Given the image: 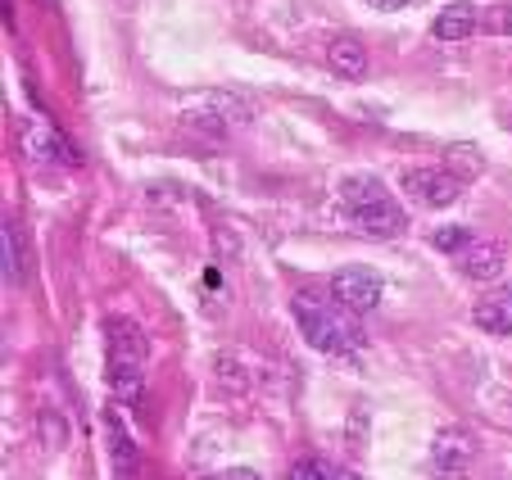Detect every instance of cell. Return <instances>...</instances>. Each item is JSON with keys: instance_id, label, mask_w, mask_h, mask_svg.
Returning a JSON list of instances; mask_svg holds the SVG:
<instances>
[{"instance_id": "obj_1", "label": "cell", "mask_w": 512, "mask_h": 480, "mask_svg": "<svg viewBox=\"0 0 512 480\" xmlns=\"http://www.w3.org/2000/svg\"><path fill=\"white\" fill-rule=\"evenodd\" d=\"M290 313L300 322V336L309 340L318 354L340 358V363H358L363 349H368V331L358 327V313H340V308H322L318 299L295 295L290 299Z\"/></svg>"}, {"instance_id": "obj_2", "label": "cell", "mask_w": 512, "mask_h": 480, "mask_svg": "<svg viewBox=\"0 0 512 480\" xmlns=\"http://www.w3.org/2000/svg\"><path fill=\"white\" fill-rule=\"evenodd\" d=\"M336 204L349 218V227L372 236V240L404 236V227H408L399 200L386 191V182H377V177H345L336 191Z\"/></svg>"}, {"instance_id": "obj_3", "label": "cell", "mask_w": 512, "mask_h": 480, "mask_svg": "<svg viewBox=\"0 0 512 480\" xmlns=\"http://www.w3.org/2000/svg\"><path fill=\"white\" fill-rule=\"evenodd\" d=\"M105 358H109V381H114V394L127 408H141V376L145 363H150V340L136 327L132 317H109L105 322Z\"/></svg>"}, {"instance_id": "obj_4", "label": "cell", "mask_w": 512, "mask_h": 480, "mask_svg": "<svg viewBox=\"0 0 512 480\" xmlns=\"http://www.w3.org/2000/svg\"><path fill=\"white\" fill-rule=\"evenodd\" d=\"M250 118H254L250 100L232 96V91H200V96L186 100V109H182V123L200 136H213V141H223L227 132L245 127Z\"/></svg>"}, {"instance_id": "obj_5", "label": "cell", "mask_w": 512, "mask_h": 480, "mask_svg": "<svg viewBox=\"0 0 512 480\" xmlns=\"http://www.w3.org/2000/svg\"><path fill=\"white\" fill-rule=\"evenodd\" d=\"M331 295H336L340 308H349V313H372V308L381 304V295H386V281H381V272L372 268H340L336 277H331Z\"/></svg>"}, {"instance_id": "obj_6", "label": "cell", "mask_w": 512, "mask_h": 480, "mask_svg": "<svg viewBox=\"0 0 512 480\" xmlns=\"http://www.w3.org/2000/svg\"><path fill=\"white\" fill-rule=\"evenodd\" d=\"M404 186L417 204H426V209H449V204L463 195V182H458L449 168H413V173L404 177Z\"/></svg>"}, {"instance_id": "obj_7", "label": "cell", "mask_w": 512, "mask_h": 480, "mask_svg": "<svg viewBox=\"0 0 512 480\" xmlns=\"http://www.w3.org/2000/svg\"><path fill=\"white\" fill-rule=\"evenodd\" d=\"M476 458V440L463 431V426H445V431L431 440V462L440 476H463Z\"/></svg>"}, {"instance_id": "obj_8", "label": "cell", "mask_w": 512, "mask_h": 480, "mask_svg": "<svg viewBox=\"0 0 512 480\" xmlns=\"http://www.w3.org/2000/svg\"><path fill=\"white\" fill-rule=\"evenodd\" d=\"M476 28H481V10H476V5H467V0H454L449 10L435 14L431 37H435V41H445V46H454V41L476 37Z\"/></svg>"}, {"instance_id": "obj_9", "label": "cell", "mask_w": 512, "mask_h": 480, "mask_svg": "<svg viewBox=\"0 0 512 480\" xmlns=\"http://www.w3.org/2000/svg\"><path fill=\"white\" fill-rule=\"evenodd\" d=\"M458 268L467 281H494L503 272V245L499 240H481L476 236L463 254H458Z\"/></svg>"}, {"instance_id": "obj_10", "label": "cell", "mask_w": 512, "mask_h": 480, "mask_svg": "<svg viewBox=\"0 0 512 480\" xmlns=\"http://www.w3.org/2000/svg\"><path fill=\"white\" fill-rule=\"evenodd\" d=\"M472 317H476V327L490 331V336H512V281L490 290V295L472 308Z\"/></svg>"}, {"instance_id": "obj_11", "label": "cell", "mask_w": 512, "mask_h": 480, "mask_svg": "<svg viewBox=\"0 0 512 480\" xmlns=\"http://www.w3.org/2000/svg\"><path fill=\"white\" fill-rule=\"evenodd\" d=\"M327 64H331V73L345 77V82H363V77H368V50L354 37H336L327 50Z\"/></svg>"}, {"instance_id": "obj_12", "label": "cell", "mask_w": 512, "mask_h": 480, "mask_svg": "<svg viewBox=\"0 0 512 480\" xmlns=\"http://www.w3.org/2000/svg\"><path fill=\"white\" fill-rule=\"evenodd\" d=\"M28 150L37 154V159H59V164H78V150H68V141L59 132H50V127H32L28 132Z\"/></svg>"}, {"instance_id": "obj_13", "label": "cell", "mask_w": 512, "mask_h": 480, "mask_svg": "<svg viewBox=\"0 0 512 480\" xmlns=\"http://www.w3.org/2000/svg\"><path fill=\"white\" fill-rule=\"evenodd\" d=\"M286 480H358V476L345 467H336V462H327V458H300L286 471Z\"/></svg>"}, {"instance_id": "obj_14", "label": "cell", "mask_w": 512, "mask_h": 480, "mask_svg": "<svg viewBox=\"0 0 512 480\" xmlns=\"http://www.w3.org/2000/svg\"><path fill=\"white\" fill-rule=\"evenodd\" d=\"M0 245H5V286H19L23 281V250H19V231H14V218L0 222Z\"/></svg>"}, {"instance_id": "obj_15", "label": "cell", "mask_w": 512, "mask_h": 480, "mask_svg": "<svg viewBox=\"0 0 512 480\" xmlns=\"http://www.w3.org/2000/svg\"><path fill=\"white\" fill-rule=\"evenodd\" d=\"M213 376H218V385H223V390H232L236 399H241V394H250V372H245L241 358L218 354V363H213Z\"/></svg>"}, {"instance_id": "obj_16", "label": "cell", "mask_w": 512, "mask_h": 480, "mask_svg": "<svg viewBox=\"0 0 512 480\" xmlns=\"http://www.w3.org/2000/svg\"><path fill=\"white\" fill-rule=\"evenodd\" d=\"M109 449H114V462H118V476L123 480H136V467H141V453H136V444H132V435L127 431H109Z\"/></svg>"}, {"instance_id": "obj_17", "label": "cell", "mask_w": 512, "mask_h": 480, "mask_svg": "<svg viewBox=\"0 0 512 480\" xmlns=\"http://www.w3.org/2000/svg\"><path fill=\"white\" fill-rule=\"evenodd\" d=\"M472 231H463V227H435L431 231V245H435V250H440V254H454V259H458V254H463L467 250V245H472Z\"/></svg>"}, {"instance_id": "obj_18", "label": "cell", "mask_w": 512, "mask_h": 480, "mask_svg": "<svg viewBox=\"0 0 512 480\" xmlns=\"http://www.w3.org/2000/svg\"><path fill=\"white\" fill-rule=\"evenodd\" d=\"M37 426H41V444H46V449H64L68 444V426L59 413H41Z\"/></svg>"}, {"instance_id": "obj_19", "label": "cell", "mask_w": 512, "mask_h": 480, "mask_svg": "<svg viewBox=\"0 0 512 480\" xmlns=\"http://www.w3.org/2000/svg\"><path fill=\"white\" fill-rule=\"evenodd\" d=\"M485 28L499 32V37H512V5H503V10H490V14H485Z\"/></svg>"}, {"instance_id": "obj_20", "label": "cell", "mask_w": 512, "mask_h": 480, "mask_svg": "<svg viewBox=\"0 0 512 480\" xmlns=\"http://www.w3.org/2000/svg\"><path fill=\"white\" fill-rule=\"evenodd\" d=\"M368 10H377V14H395V10H404L408 0H363Z\"/></svg>"}, {"instance_id": "obj_21", "label": "cell", "mask_w": 512, "mask_h": 480, "mask_svg": "<svg viewBox=\"0 0 512 480\" xmlns=\"http://www.w3.org/2000/svg\"><path fill=\"white\" fill-rule=\"evenodd\" d=\"M5 28L14 32V0H5Z\"/></svg>"}, {"instance_id": "obj_22", "label": "cell", "mask_w": 512, "mask_h": 480, "mask_svg": "<svg viewBox=\"0 0 512 480\" xmlns=\"http://www.w3.org/2000/svg\"><path fill=\"white\" fill-rule=\"evenodd\" d=\"M503 127H508V132H512V109H503Z\"/></svg>"}]
</instances>
